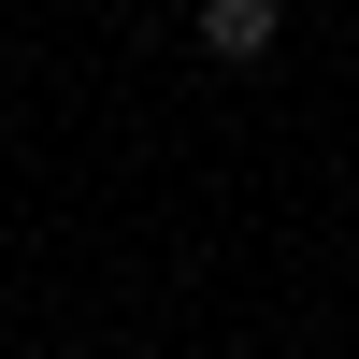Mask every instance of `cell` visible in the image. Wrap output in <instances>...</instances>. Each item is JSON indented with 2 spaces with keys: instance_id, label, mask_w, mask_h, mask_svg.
I'll return each instance as SVG.
<instances>
[{
  "instance_id": "6da1fadb",
  "label": "cell",
  "mask_w": 359,
  "mask_h": 359,
  "mask_svg": "<svg viewBox=\"0 0 359 359\" xmlns=\"http://www.w3.org/2000/svg\"><path fill=\"white\" fill-rule=\"evenodd\" d=\"M273 43H287V15H273V0H201V57H230V72H259Z\"/></svg>"
}]
</instances>
